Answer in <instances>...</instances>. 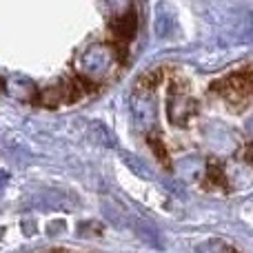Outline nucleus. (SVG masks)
I'll return each mask as SVG.
<instances>
[{
    "label": "nucleus",
    "instance_id": "4",
    "mask_svg": "<svg viewBox=\"0 0 253 253\" xmlns=\"http://www.w3.org/2000/svg\"><path fill=\"white\" fill-rule=\"evenodd\" d=\"M198 253H240L233 245L222 240H209L205 242L202 247H198Z\"/></svg>",
    "mask_w": 253,
    "mask_h": 253
},
{
    "label": "nucleus",
    "instance_id": "1",
    "mask_svg": "<svg viewBox=\"0 0 253 253\" xmlns=\"http://www.w3.org/2000/svg\"><path fill=\"white\" fill-rule=\"evenodd\" d=\"M118 65H120V56L116 53V49L111 44H93V47L84 49L80 53L76 69H78L80 78L102 83L107 76H114Z\"/></svg>",
    "mask_w": 253,
    "mask_h": 253
},
{
    "label": "nucleus",
    "instance_id": "2",
    "mask_svg": "<svg viewBox=\"0 0 253 253\" xmlns=\"http://www.w3.org/2000/svg\"><path fill=\"white\" fill-rule=\"evenodd\" d=\"M211 91L220 93L227 102L238 107H245L249 105V98H251V74H249V67L240 71V74L231 76L227 80H220L211 87Z\"/></svg>",
    "mask_w": 253,
    "mask_h": 253
},
{
    "label": "nucleus",
    "instance_id": "3",
    "mask_svg": "<svg viewBox=\"0 0 253 253\" xmlns=\"http://www.w3.org/2000/svg\"><path fill=\"white\" fill-rule=\"evenodd\" d=\"M196 100L191 98V93L187 91L180 80H175L171 84V98H169V118L173 125H187L189 120L196 116Z\"/></svg>",
    "mask_w": 253,
    "mask_h": 253
}]
</instances>
